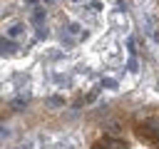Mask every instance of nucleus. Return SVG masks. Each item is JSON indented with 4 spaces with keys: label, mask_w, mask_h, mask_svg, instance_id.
<instances>
[{
    "label": "nucleus",
    "mask_w": 159,
    "mask_h": 149,
    "mask_svg": "<svg viewBox=\"0 0 159 149\" xmlns=\"http://www.w3.org/2000/svg\"><path fill=\"white\" fill-rule=\"evenodd\" d=\"M45 104L47 107H65V97H47Z\"/></svg>",
    "instance_id": "39448f33"
},
{
    "label": "nucleus",
    "mask_w": 159,
    "mask_h": 149,
    "mask_svg": "<svg viewBox=\"0 0 159 149\" xmlns=\"http://www.w3.org/2000/svg\"><path fill=\"white\" fill-rule=\"evenodd\" d=\"M147 22H149V32H152V37L159 42V25H157V20L149 15V17H147Z\"/></svg>",
    "instance_id": "f03ea898"
},
{
    "label": "nucleus",
    "mask_w": 159,
    "mask_h": 149,
    "mask_svg": "<svg viewBox=\"0 0 159 149\" xmlns=\"http://www.w3.org/2000/svg\"><path fill=\"white\" fill-rule=\"evenodd\" d=\"M0 47H2V55H5V52H15V50H17V47H15V42H12L10 37H2Z\"/></svg>",
    "instance_id": "20e7f679"
},
{
    "label": "nucleus",
    "mask_w": 159,
    "mask_h": 149,
    "mask_svg": "<svg viewBox=\"0 0 159 149\" xmlns=\"http://www.w3.org/2000/svg\"><path fill=\"white\" fill-rule=\"evenodd\" d=\"M107 147L109 149H129L127 142H122V139H107Z\"/></svg>",
    "instance_id": "423d86ee"
},
{
    "label": "nucleus",
    "mask_w": 159,
    "mask_h": 149,
    "mask_svg": "<svg viewBox=\"0 0 159 149\" xmlns=\"http://www.w3.org/2000/svg\"><path fill=\"white\" fill-rule=\"evenodd\" d=\"M22 32H25V25H20V22H15V25H12L10 30H7V37H20Z\"/></svg>",
    "instance_id": "7ed1b4c3"
},
{
    "label": "nucleus",
    "mask_w": 159,
    "mask_h": 149,
    "mask_svg": "<svg viewBox=\"0 0 159 149\" xmlns=\"http://www.w3.org/2000/svg\"><path fill=\"white\" fill-rule=\"evenodd\" d=\"M25 104H27V99H25V97H20V99H15V102H12V107H15V109H20V107H25Z\"/></svg>",
    "instance_id": "1a4fd4ad"
},
{
    "label": "nucleus",
    "mask_w": 159,
    "mask_h": 149,
    "mask_svg": "<svg viewBox=\"0 0 159 149\" xmlns=\"http://www.w3.org/2000/svg\"><path fill=\"white\" fill-rule=\"evenodd\" d=\"M107 132H109V134H119V132H122V124H119V122H112Z\"/></svg>",
    "instance_id": "0eeeda50"
},
{
    "label": "nucleus",
    "mask_w": 159,
    "mask_h": 149,
    "mask_svg": "<svg viewBox=\"0 0 159 149\" xmlns=\"http://www.w3.org/2000/svg\"><path fill=\"white\" fill-rule=\"evenodd\" d=\"M32 22H37V25L42 22V10H35V12H32Z\"/></svg>",
    "instance_id": "6e6552de"
},
{
    "label": "nucleus",
    "mask_w": 159,
    "mask_h": 149,
    "mask_svg": "<svg viewBox=\"0 0 159 149\" xmlns=\"http://www.w3.org/2000/svg\"><path fill=\"white\" fill-rule=\"evenodd\" d=\"M92 149H109L107 144H97V147H92Z\"/></svg>",
    "instance_id": "9d476101"
},
{
    "label": "nucleus",
    "mask_w": 159,
    "mask_h": 149,
    "mask_svg": "<svg viewBox=\"0 0 159 149\" xmlns=\"http://www.w3.org/2000/svg\"><path fill=\"white\" fill-rule=\"evenodd\" d=\"M134 132H137V137H139L142 142H147V144H152V147H154V144H159V139H157L154 129L149 127V122H147V124H137V127H134Z\"/></svg>",
    "instance_id": "f257e3e1"
}]
</instances>
